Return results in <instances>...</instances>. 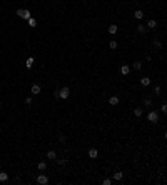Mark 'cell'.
<instances>
[{"label": "cell", "instance_id": "17", "mask_svg": "<svg viewBox=\"0 0 167 185\" xmlns=\"http://www.w3.org/2000/svg\"><path fill=\"white\" fill-rule=\"evenodd\" d=\"M109 32H110V33H117V25H110V27H109Z\"/></svg>", "mask_w": 167, "mask_h": 185}, {"label": "cell", "instance_id": "26", "mask_svg": "<svg viewBox=\"0 0 167 185\" xmlns=\"http://www.w3.org/2000/svg\"><path fill=\"white\" fill-rule=\"evenodd\" d=\"M154 47H162V44H160L159 40H154Z\"/></svg>", "mask_w": 167, "mask_h": 185}, {"label": "cell", "instance_id": "18", "mask_svg": "<svg viewBox=\"0 0 167 185\" xmlns=\"http://www.w3.org/2000/svg\"><path fill=\"white\" fill-rule=\"evenodd\" d=\"M109 47H110L112 50H115V48H117V42H115V40H110V44H109Z\"/></svg>", "mask_w": 167, "mask_h": 185}, {"label": "cell", "instance_id": "19", "mask_svg": "<svg viewBox=\"0 0 167 185\" xmlns=\"http://www.w3.org/2000/svg\"><path fill=\"white\" fill-rule=\"evenodd\" d=\"M145 28H147V27H144V25H139V27H137V32H139V33H144V32H145Z\"/></svg>", "mask_w": 167, "mask_h": 185}, {"label": "cell", "instance_id": "25", "mask_svg": "<svg viewBox=\"0 0 167 185\" xmlns=\"http://www.w3.org/2000/svg\"><path fill=\"white\" fill-rule=\"evenodd\" d=\"M160 110L164 112V113H166V112H167V105H166V103H162V107H160Z\"/></svg>", "mask_w": 167, "mask_h": 185}, {"label": "cell", "instance_id": "2", "mask_svg": "<svg viewBox=\"0 0 167 185\" xmlns=\"http://www.w3.org/2000/svg\"><path fill=\"white\" fill-rule=\"evenodd\" d=\"M59 98H69V95H70V90H69V87H64L62 90H59Z\"/></svg>", "mask_w": 167, "mask_h": 185}, {"label": "cell", "instance_id": "12", "mask_svg": "<svg viewBox=\"0 0 167 185\" xmlns=\"http://www.w3.org/2000/svg\"><path fill=\"white\" fill-rule=\"evenodd\" d=\"M157 27V22L155 20H149L147 22V28H155Z\"/></svg>", "mask_w": 167, "mask_h": 185}, {"label": "cell", "instance_id": "27", "mask_svg": "<svg viewBox=\"0 0 167 185\" xmlns=\"http://www.w3.org/2000/svg\"><path fill=\"white\" fill-rule=\"evenodd\" d=\"M25 103H27V105H30V103H32V98H30V97H27V98H25Z\"/></svg>", "mask_w": 167, "mask_h": 185}, {"label": "cell", "instance_id": "3", "mask_svg": "<svg viewBox=\"0 0 167 185\" xmlns=\"http://www.w3.org/2000/svg\"><path fill=\"white\" fill-rule=\"evenodd\" d=\"M37 184H40V185H47V184H48V177L44 175V174L37 175Z\"/></svg>", "mask_w": 167, "mask_h": 185}, {"label": "cell", "instance_id": "24", "mask_svg": "<svg viewBox=\"0 0 167 185\" xmlns=\"http://www.w3.org/2000/svg\"><path fill=\"white\" fill-rule=\"evenodd\" d=\"M110 184H112L110 178H105V180H104V185H110Z\"/></svg>", "mask_w": 167, "mask_h": 185}, {"label": "cell", "instance_id": "4", "mask_svg": "<svg viewBox=\"0 0 167 185\" xmlns=\"http://www.w3.org/2000/svg\"><path fill=\"white\" fill-rule=\"evenodd\" d=\"M147 119H149V122H152V123H155V122L159 120V115H157V112H149Z\"/></svg>", "mask_w": 167, "mask_h": 185}, {"label": "cell", "instance_id": "23", "mask_svg": "<svg viewBox=\"0 0 167 185\" xmlns=\"http://www.w3.org/2000/svg\"><path fill=\"white\" fill-rule=\"evenodd\" d=\"M28 23L34 27V25H35V19H32V17H30V19H28Z\"/></svg>", "mask_w": 167, "mask_h": 185}, {"label": "cell", "instance_id": "22", "mask_svg": "<svg viewBox=\"0 0 167 185\" xmlns=\"http://www.w3.org/2000/svg\"><path fill=\"white\" fill-rule=\"evenodd\" d=\"M144 105L150 107V105H152V100H150V98H145V100H144Z\"/></svg>", "mask_w": 167, "mask_h": 185}, {"label": "cell", "instance_id": "20", "mask_svg": "<svg viewBox=\"0 0 167 185\" xmlns=\"http://www.w3.org/2000/svg\"><path fill=\"white\" fill-rule=\"evenodd\" d=\"M134 68H135V70H140V68H142V64H140V62H135V64H134Z\"/></svg>", "mask_w": 167, "mask_h": 185}, {"label": "cell", "instance_id": "9", "mask_svg": "<svg viewBox=\"0 0 167 185\" xmlns=\"http://www.w3.org/2000/svg\"><path fill=\"white\" fill-rule=\"evenodd\" d=\"M37 168L40 170V172H44V170L47 168V163H45V162H38V163H37Z\"/></svg>", "mask_w": 167, "mask_h": 185}, {"label": "cell", "instance_id": "10", "mask_svg": "<svg viewBox=\"0 0 167 185\" xmlns=\"http://www.w3.org/2000/svg\"><path fill=\"white\" fill-rule=\"evenodd\" d=\"M7 180H9V174L0 172V182H7Z\"/></svg>", "mask_w": 167, "mask_h": 185}, {"label": "cell", "instance_id": "15", "mask_svg": "<svg viewBox=\"0 0 167 185\" xmlns=\"http://www.w3.org/2000/svg\"><path fill=\"white\" fill-rule=\"evenodd\" d=\"M112 177H114V180H122V177L124 175H122V172H115Z\"/></svg>", "mask_w": 167, "mask_h": 185}, {"label": "cell", "instance_id": "6", "mask_svg": "<svg viewBox=\"0 0 167 185\" xmlns=\"http://www.w3.org/2000/svg\"><path fill=\"white\" fill-rule=\"evenodd\" d=\"M47 158H50V160H55V158H57V153L54 152V150H48V152H47Z\"/></svg>", "mask_w": 167, "mask_h": 185}, {"label": "cell", "instance_id": "11", "mask_svg": "<svg viewBox=\"0 0 167 185\" xmlns=\"http://www.w3.org/2000/svg\"><path fill=\"white\" fill-rule=\"evenodd\" d=\"M120 72H122V74H124V75H127V74H129V72H130V67H129V65H122Z\"/></svg>", "mask_w": 167, "mask_h": 185}, {"label": "cell", "instance_id": "1", "mask_svg": "<svg viewBox=\"0 0 167 185\" xmlns=\"http://www.w3.org/2000/svg\"><path fill=\"white\" fill-rule=\"evenodd\" d=\"M17 15H19L20 19H24V20H28V19H30V12H28V10H24V9H19V10H17Z\"/></svg>", "mask_w": 167, "mask_h": 185}, {"label": "cell", "instance_id": "16", "mask_svg": "<svg viewBox=\"0 0 167 185\" xmlns=\"http://www.w3.org/2000/svg\"><path fill=\"white\" fill-rule=\"evenodd\" d=\"M134 113H135V117H140V115H142V109H140V107H135V109H134Z\"/></svg>", "mask_w": 167, "mask_h": 185}, {"label": "cell", "instance_id": "7", "mask_svg": "<svg viewBox=\"0 0 167 185\" xmlns=\"http://www.w3.org/2000/svg\"><path fill=\"white\" fill-rule=\"evenodd\" d=\"M109 103H110V105H117V103H119V97H117V95L110 97V98H109Z\"/></svg>", "mask_w": 167, "mask_h": 185}, {"label": "cell", "instance_id": "8", "mask_svg": "<svg viewBox=\"0 0 167 185\" xmlns=\"http://www.w3.org/2000/svg\"><path fill=\"white\" fill-rule=\"evenodd\" d=\"M149 83H150V78H147V77H142V78H140V85H144V87H147Z\"/></svg>", "mask_w": 167, "mask_h": 185}, {"label": "cell", "instance_id": "13", "mask_svg": "<svg viewBox=\"0 0 167 185\" xmlns=\"http://www.w3.org/2000/svg\"><path fill=\"white\" fill-rule=\"evenodd\" d=\"M134 17H135V19H142V17H144V12H142V10H135V12H134Z\"/></svg>", "mask_w": 167, "mask_h": 185}, {"label": "cell", "instance_id": "14", "mask_svg": "<svg viewBox=\"0 0 167 185\" xmlns=\"http://www.w3.org/2000/svg\"><path fill=\"white\" fill-rule=\"evenodd\" d=\"M89 157H90V158L97 157V150H95V148H90V150H89Z\"/></svg>", "mask_w": 167, "mask_h": 185}, {"label": "cell", "instance_id": "5", "mask_svg": "<svg viewBox=\"0 0 167 185\" xmlns=\"http://www.w3.org/2000/svg\"><path fill=\"white\" fill-rule=\"evenodd\" d=\"M30 90H32V93H34V95H37V93H40V85H37V83H34Z\"/></svg>", "mask_w": 167, "mask_h": 185}, {"label": "cell", "instance_id": "21", "mask_svg": "<svg viewBox=\"0 0 167 185\" xmlns=\"http://www.w3.org/2000/svg\"><path fill=\"white\" fill-rule=\"evenodd\" d=\"M32 64H34V58H28L27 60V68H32Z\"/></svg>", "mask_w": 167, "mask_h": 185}]
</instances>
